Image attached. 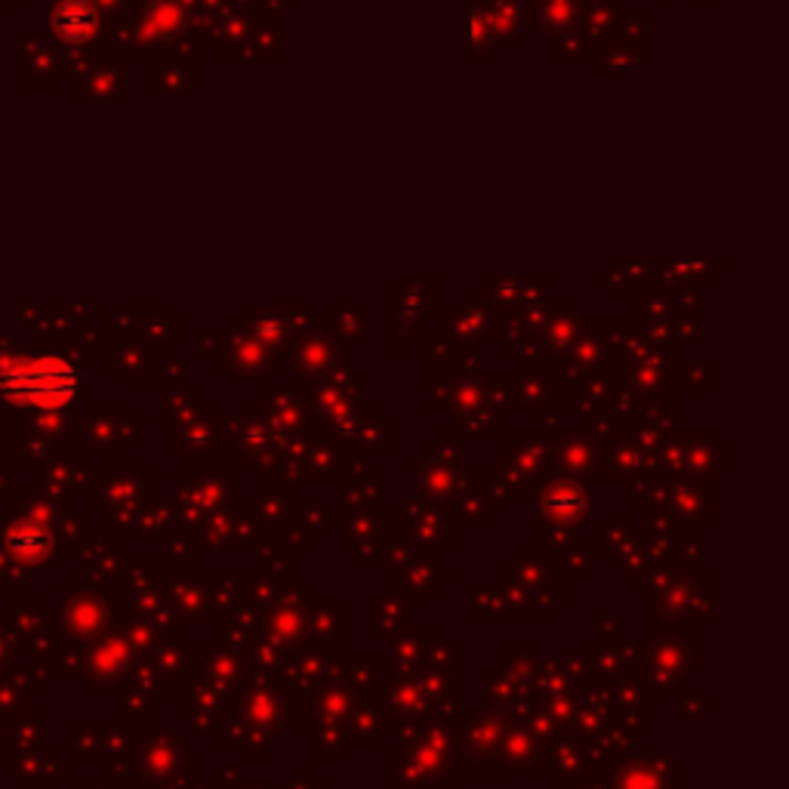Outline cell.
Returning a JSON list of instances; mask_svg holds the SVG:
<instances>
[{
	"label": "cell",
	"instance_id": "obj_1",
	"mask_svg": "<svg viewBox=\"0 0 789 789\" xmlns=\"http://www.w3.org/2000/svg\"><path fill=\"white\" fill-rule=\"evenodd\" d=\"M53 32L68 44H84L96 34V10L87 0H63L53 13Z\"/></svg>",
	"mask_w": 789,
	"mask_h": 789
}]
</instances>
